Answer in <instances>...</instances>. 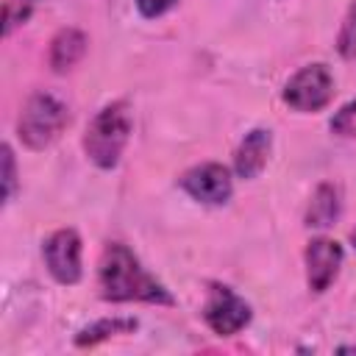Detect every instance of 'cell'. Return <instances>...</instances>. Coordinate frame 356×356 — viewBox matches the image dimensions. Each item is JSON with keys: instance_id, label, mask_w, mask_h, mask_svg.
<instances>
[{"instance_id": "6da1fadb", "label": "cell", "mask_w": 356, "mask_h": 356, "mask_svg": "<svg viewBox=\"0 0 356 356\" xmlns=\"http://www.w3.org/2000/svg\"><path fill=\"white\" fill-rule=\"evenodd\" d=\"M97 281H100L103 300H111V303H131V300L156 303V306L175 303L170 289L156 275H150L142 267V261L134 256V250L125 248L122 242L106 245L97 267Z\"/></svg>"}, {"instance_id": "7a4b0ae2", "label": "cell", "mask_w": 356, "mask_h": 356, "mask_svg": "<svg viewBox=\"0 0 356 356\" xmlns=\"http://www.w3.org/2000/svg\"><path fill=\"white\" fill-rule=\"evenodd\" d=\"M131 128H134V114H131L128 100H114V103L103 106L92 117V122L86 125V134H83L86 159L100 170L117 167V161L131 139Z\"/></svg>"}, {"instance_id": "3957f363", "label": "cell", "mask_w": 356, "mask_h": 356, "mask_svg": "<svg viewBox=\"0 0 356 356\" xmlns=\"http://www.w3.org/2000/svg\"><path fill=\"white\" fill-rule=\"evenodd\" d=\"M70 125V108L50 92H36L22 106V114L17 120V136L31 150L50 147L61 131Z\"/></svg>"}, {"instance_id": "277c9868", "label": "cell", "mask_w": 356, "mask_h": 356, "mask_svg": "<svg viewBox=\"0 0 356 356\" xmlns=\"http://www.w3.org/2000/svg\"><path fill=\"white\" fill-rule=\"evenodd\" d=\"M281 97L289 108H295L300 114H314L331 103L334 75L325 64H306L284 83Z\"/></svg>"}, {"instance_id": "5b68a950", "label": "cell", "mask_w": 356, "mask_h": 356, "mask_svg": "<svg viewBox=\"0 0 356 356\" xmlns=\"http://www.w3.org/2000/svg\"><path fill=\"white\" fill-rule=\"evenodd\" d=\"M250 303L236 295L228 284H209V298L203 306V320L217 337H234L250 323Z\"/></svg>"}, {"instance_id": "8992f818", "label": "cell", "mask_w": 356, "mask_h": 356, "mask_svg": "<svg viewBox=\"0 0 356 356\" xmlns=\"http://www.w3.org/2000/svg\"><path fill=\"white\" fill-rule=\"evenodd\" d=\"M81 236L75 228H61V231H53L44 245H42V256H44V264H47V273L64 284V286H72L81 281Z\"/></svg>"}, {"instance_id": "52a82bcc", "label": "cell", "mask_w": 356, "mask_h": 356, "mask_svg": "<svg viewBox=\"0 0 356 356\" xmlns=\"http://www.w3.org/2000/svg\"><path fill=\"white\" fill-rule=\"evenodd\" d=\"M178 184L192 200L206 203V206H222L234 192V181H231L228 167H222L217 161H206V164L186 170L178 178Z\"/></svg>"}, {"instance_id": "ba28073f", "label": "cell", "mask_w": 356, "mask_h": 356, "mask_svg": "<svg viewBox=\"0 0 356 356\" xmlns=\"http://www.w3.org/2000/svg\"><path fill=\"white\" fill-rule=\"evenodd\" d=\"M342 245L337 239H325V236H317L309 242L306 248V281H309V289L312 292H325L337 275H339V267H342Z\"/></svg>"}, {"instance_id": "9c48e42d", "label": "cell", "mask_w": 356, "mask_h": 356, "mask_svg": "<svg viewBox=\"0 0 356 356\" xmlns=\"http://www.w3.org/2000/svg\"><path fill=\"white\" fill-rule=\"evenodd\" d=\"M273 150V134L267 128H253L245 134V139L239 142V147L234 150V172L245 181H253L270 159Z\"/></svg>"}, {"instance_id": "30bf717a", "label": "cell", "mask_w": 356, "mask_h": 356, "mask_svg": "<svg viewBox=\"0 0 356 356\" xmlns=\"http://www.w3.org/2000/svg\"><path fill=\"white\" fill-rule=\"evenodd\" d=\"M86 44H89V39H86L83 31H78V28H61V31L53 36V42H50V56H47L53 72H67V70H72V67L83 58Z\"/></svg>"}, {"instance_id": "8fae6325", "label": "cell", "mask_w": 356, "mask_h": 356, "mask_svg": "<svg viewBox=\"0 0 356 356\" xmlns=\"http://www.w3.org/2000/svg\"><path fill=\"white\" fill-rule=\"evenodd\" d=\"M339 211H342V197H339V189L334 184H320L312 195V203L306 209V225L309 228H331L337 220H339Z\"/></svg>"}, {"instance_id": "7c38bea8", "label": "cell", "mask_w": 356, "mask_h": 356, "mask_svg": "<svg viewBox=\"0 0 356 356\" xmlns=\"http://www.w3.org/2000/svg\"><path fill=\"white\" fill-rule=\"evenodd\" d=\"M136 328V320L134 317H103V320H95L92 325L81 328L78 337H75V345L78 348H92L103 339H111L117 334H131Z\"/></svg>"}, {"instance_id": "4fadbf2b", "label": "cell", "mask_w": 356, "mask_h": 356, "mask_svg": "<svg viewBox=\"0 0 356 356\" xmlns=\"http://www.w3.org/2000/svg\"><path fill=\"white\" fill-rule=\"evenodd\" d=\"M337 50L342 58L353 61L356 58V0L350 3L342 25H339V33H337Z\"/></svg>"}, {"instance_id": "5bb4252c", "label": "cell", "mask_w": 356, "mask_h": 356, "mask_svg": "<svg viewBox=\"0 0 356 356\" xmlns=\"http://www.w3.org/2000/svg\"><path fill=\"white\" fill-rule=\"evenodd\" d=\"M331 131L339 134V136H353V134H356V100L345 103V106L334 114V120H331Z\"/></svg>"}, {"instance_id": "9a60e30c", "label": "cell", "mask_w": 356, "mask_h": 356, "mask_svg": "<svg viewBox=\"0 0 356 356\" xmlns=\"http://www.w3.org/2000/svg\"><path fill=\"white\" fill-rule=\"evenodd\" d=\"M28 17H31V3H28V0H8V3H6V17H3V22H6V25H3V33L8 36V33H11L17 25H22Z\"/></svg>"}, {"instance_id": "2e32d148", "label": "cell", "mask_w": 356, "mask_h": 356, "mask_svg": "<svg viewBox=\"0 0 356 356\" xmlns=\"http://www.w3.org/2000/svg\"><path fill=\"white\" fill-rule=\"evenodd\" d=\"M17 192V164L8 145H3V203H11Z\"/></svg>"}, {"instance_id": "e0dca14e", "label": "cell", "mask_w": 356, "mask_h": 356, "mask_svg": "<svg viewBox=\"0 0 356 356\" xmlns=\"http://www.w3.org/2000/svg\"><path fill=\"white\" fill-rule=\"evenodd\" d=\"M134 3H136V8H139V14H142V17L156 19V17L167 14L178 0H134Z\"/></svg>"}, {"instance_id": "ac0fdd59", "label": "cell", "mask_w": 356, "mask_h": 356, "mask_svg": "<svg viewBox=\"0 0 356 356\" xmlns=\"http://www.w3.org/2000/svg\"><path fill=\"white\" fill-rule=\"evenodd\" d=\"M348 350H356V345H342L339 348V353H348Z\"/></svg>"}, {"instance_id": "d6986e66", "label": "cell", "mask_w": 356, "mask_h": 356, "mask_svg": "<svg viewBox=\"0 0 356 356\" xmlns=\"http://www.w3.org/2000/svg\"><path fill=\"white\" fill-rule=\"evenodd\" d=\"M350 242H353V248H356V228L350 231Z\"/></svg>"}]
</instances>
